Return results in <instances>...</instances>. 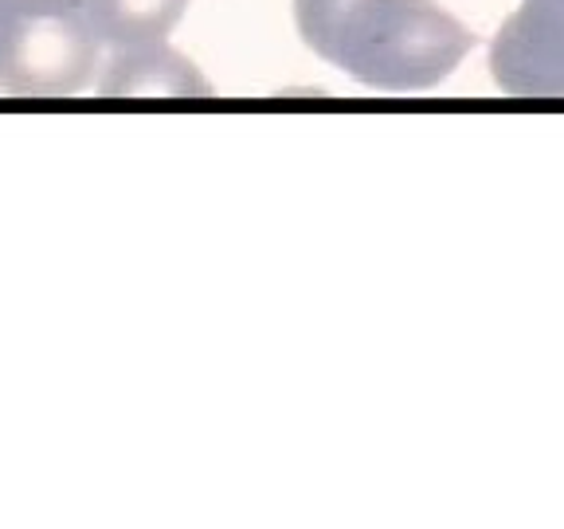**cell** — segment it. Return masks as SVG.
Wrapping results in <instances>:
<instances>
[{
    "label": "cell",
    "instance_id": "cell-1",
    "mask_svg": "<svg viewBox=\"0 0 564 529\" xmlns=\"http://www.w3.org/2000/svg\"><path fill=\"white\" fill-rule=\"evenodd\" d=\"M302 44L361 87L432 90L475 47V32L435 0H294Z\"/></svg>",
    "mask_w": 564,
    "mask_h": 529
},
{
    "label": "cell",
    "instance_id": "cell-2",
    "mask_svg": "<svg viewBox=\"0 0 564 529\" xmlns=\"http://www.w3.org/2000/svg\"><path fill=\"white\" fill-rule=\"evenodd\" d=\"M102 67V44L75 0L20 4L0 32V90L17 98H70Z\"/></svg>",
    "mask_w": 564,
    "mask_h": 529
},
{
    "label": "cell",
    "instance_id": "cell-3",
    "mask_svg": "<svg viewBox=\"0 0 564 529\" xmlns=\"http://www.w3.org/2000/svg\"><path fill=\"white\" fill-rule=\"evenodd\" d=\"M490 71L513 98H564V0H525L494 35Z\"/></svg>",
    "mask_w": 564,
    "mask_h": 529
},
{
    "label": "cell",
    "instance_id": "cell-4",
    "mask_svg": "<svg viewBox=\"0 0 564 529\" xmlns=\"http://www.w3.org/2000/svg\"><path fill=\"white\" fill-rule=\"evenodd\" d=\"M98 95L126 102H196L212 87L188 55L173 52L165 40L138 47H115L98 75Z\"/></svg>",
    "mask_w": 564,
    "mask_h": 529
},
{
    "label": "cell",
    "instance_id": "cell-5",
    "mask_svg": "<svg viewBox=\"0 0 564 529\" xmlns=\"http://www.w3.org/2000/svg\"><path fill=\"white\" fill-rule=\"evenodd\" d=\"M75 4L98 35V44L110 52L165 40L188 9V0H75Z\"/></svg>",
    "mask_w": 564,
    "mask_h": 529
},
{
    "label": "cell",
    "instance_id": "cell-6",
    "mask_svg": "<svg viewBox=\"0 0 564 529\" xmlns=\"http://www.w3.org/2000/svg\"><path fill=\"white\" fill-rule=\"evenodd\" d=\"M12 17V0H0V32H4V24H9Z\"/></svg>",
    "mask_w": 564,
    "mask_h": 529
},
{
    "label": "cell",
    "instance_id": "cell-7",
    "mask_svg": "<svg viewBox=\"0 0 564 529\" xmlns=\"http://www.w3.org/2000/svg\"><path fill=\"white\" fill-rule=\"evenodd\" d=\"M20 4H47V0H20Z\"/></svg>",
    "mask_w": 564,
    "mask_h": 529
}]
</instances>
